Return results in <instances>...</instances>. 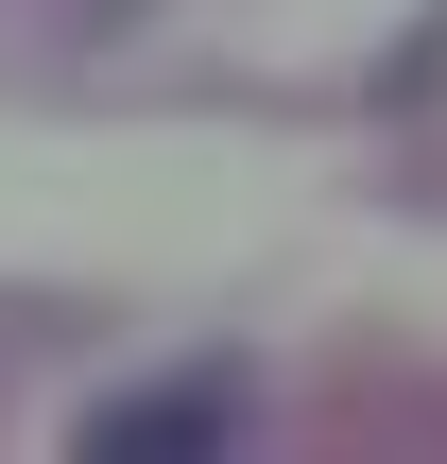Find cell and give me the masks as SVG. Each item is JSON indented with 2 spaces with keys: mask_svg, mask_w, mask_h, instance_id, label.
Wrapping results in <instances>:
<instances>
[{
  "mask_svg": "<svg viewBox=\"0 0 447 464\" xmlns=\"http://www.w3.org/2000/svg\"><path fill=\"white\" fill-rule=\"evenodd\" d=\"M207 430H241V379H224V362H207V379H155V396H121L86 448H103V464H155V448H207Z\"/></svg>",
  "mask_w": 447,
  "mask_h": 464,
  "instance_id": "obj_1",
  "label": "cell"
}]
</instances>
